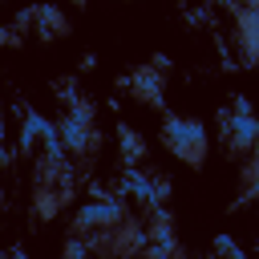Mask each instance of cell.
I'll list each match as a JSON object with an SVG mask.
<instances>
[{
  "instance_id": "obj_2",
  "label": "cell",
  "mask_w": 259,
  "mask_h": 259,
  "mask_svg": "<svg viewBox=\"0 0 259 259\" xmlns=\"http://www.w3.org/2000/svg\"><path fill=\"white\" fill-rule=\"evenodd\" d=\"M121 210H117V202H93V206H85L81 210V223H113Z\"/></svg>"
},
{
  "instance_id": "obj_3",
  "label": "cell",
  "mask_w": 259,
  "mask_h": 259,
  "mask_svg": "<svg viewBox=\"0 0 259 259\" xmlns=\"http://www.w3.org/2000/svg\"><path fill=\"white\" fill-rule=\"evenodd\" d=\"M231 134H235L239 146H251V142H255V121H251L247 113H239V117L231 121Z\"/></svg>"
},
{
  "instance_id": "obj_5",
  "label": "cell",
  "mask_w": 259,
  "mask_h": 259,
  "mask_svg": "<svg viewBox=\"0 0 259 259\" xmlns=\"http://www.w3.org/2000/svg\"><path fill=\"white\" fill-rule=\"evenodd\" d=\"M214 247H219L223 255H231V259H243V251H239V247H235V239H227V235H219V239H214Z\"/></svg>"
},
{
  "instance_id": "obj_4",
  "label": "cell",
  "mask_w": 259,
  "mask_h": 259,
  "mask_svg": "<svg viewBox=\"0 0 259 259\" xmlns=\"http://www.w3.org/2000/svg\"><path fill=\"white\" fill-rule=\"evenodd\" d=\"M65 142H69V146H85V125H81V117L65 121Z\"/></svg>"
},
{
  "instance_id": "obj_1",
  "label": "cell",
  "mask_w": 259,
  "mask_h": 259,
  "mask_svg": "<svg viewBox=\"0 0 259 259\" xmlns=\"http://www.w3.org/2000/svg\"><path fill=\"white\" fill-rule=\"evenodd\" d=\"M166 142H170V150H178V154H194V150L202 146V125H198V121H186V117H174V121L166 125Z\"/></svg>"
},
{
  "instance_id": "obj_6",
  "label": "cell",
  "mask_w": 259,
  "mask_h": 259,
  "mask_svg": "<svg viewBox=\"0 0 259 259\" xmlns=\"http://www.w3.org/2000/svg\"><path fill=\"white\" fill-rule=\"evenodd\" d=\"M81 255H85V247L81 243H69V259H81Z\"/></svg>"
}]
</instances>
